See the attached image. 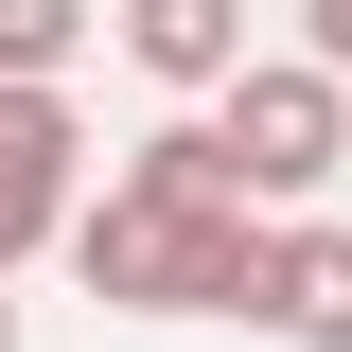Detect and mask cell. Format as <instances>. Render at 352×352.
<instances>
[{
    "mask_svg": "<svg viewBox=\"0 0 352 352\" xmlns=\"http://www.w3.org/2000/svg\"><path fill=\"white\" fill-rule=\"evenodd\" d=\"M71 282L106 317H264V212L229 176L212 106H176L159 141L106 159V194L71 212Z\"/></svg>",
    "mask_w": 352,
    "mask_h": 352,
    "instance_id": "cell-1",
    "label": "cell"
},
{
    "mask_svg": "<svg viewBox=\"0 0 352 352\" xmlns=\"http://www.w3.org/2000/svg\"><path fill=\"white\" fill-rule=\"evenodd\" d=\"M212 141H229V176H247V212L282 229V212H317L352 176V88L317 71V53H247V71L212 88Z\"/></svg>",
    "mask_w": 352,
    "mask_h": 352,
    "instance_id": "cell-2",
    "label": "cell"
},
{
    "mask_svg": "<svg viewBox=\"0 0 352 352\" xmlns=\"http://www.w3.org/2000/svg\"><path fill=\"white\" fill-rule=\"evenodd\" d=\"M247 335L352 352V229H335V212H282V229H264V317H247Z\"/></svg>",
    "mask_w": 352,
    "mask_h": 352,
    "instance_id": "cell-3",
    "label": "cell"
},
{
    "mask_svg": "<svg viewBox=\"0 0 352 352\" xmlns=\"http://www.w3.org/2000/svg\"><path fill=\"white\" fill-rule=\"evenodd\" d=\"M106 36H124V71H141V88L212 106V88L247 71V0H106Z\"/></svg>",
    "mask_w": 352,
    "mask_h": 352,
    "instance_id": "cell-4",
    "label": "cell"
},
{
    "mask_svg": "<svg viewBox=\"0 0 352 352\" xmlns=\"http://www.w3.org/2000/svg\"><path fill=\"white\" fill-rule=\"evenodd\" d=\"M88 36H106V0H0V88H71Z\"/></svg>",
    "mask_w": 352,
    "mask_h": 352,
    "instance_id": "cell-5",
    "label": "cell"
},
{
    "mask_svg": "<svg viewBox=\"0 0 352 352\" xmlns=\"http://www.w3.org/2000/svg\"><path fill=\"white\" fill-rule=\"evenodd\" d=\"M300 53H317V71L352 88V0H300Z\"/></svg>",
    "mask_w": 352,
    "mask_h": 352,
    "instance_id": "cell-6",
    "label": "cell"
},
{
    "mask_svg": "<svg viewBox=\"0 0 352 352\" xmlns=\"http://www.w3.org/2000/svg\"><path fill=\"white\" fill-rule=\"evenodd\" d=\"M0 352H18V282H0Z\"/></svg>",
    "mask_w": 352,
    "mask_h": 352,
    "instance_id": "cell-7",
    "label": "cell"
}]
</instances>
